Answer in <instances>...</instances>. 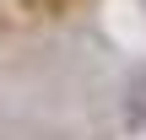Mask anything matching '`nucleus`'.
<instances>
[{"mask_svg":"<svg viewBox=\"0 0 146 140\" xmlns=\"http://www.w3.org/2000/svg\"><path fill=\"white\" fill-rule=\"evenodd\" d=\"M141 11H146V0H141Z\"/></svg>","mask_w":146,"mask_h":140,"instance_id":"obj_2","label":"nucleus"},{"mask_svg":"<svg viewBox=\"0 0 146 140\" xmlns=\"http://www.w3.org/2000/svg\"><path fill=\"white\" fill-rule=\"evenodd\" d=\"M125 129H135L146 135V59L141 65H130V76H125Z\"/></svg>","mask_w":146,"mask_h":140,"instance_id":"obj_1","label":"nucleus"}]
</instances>
